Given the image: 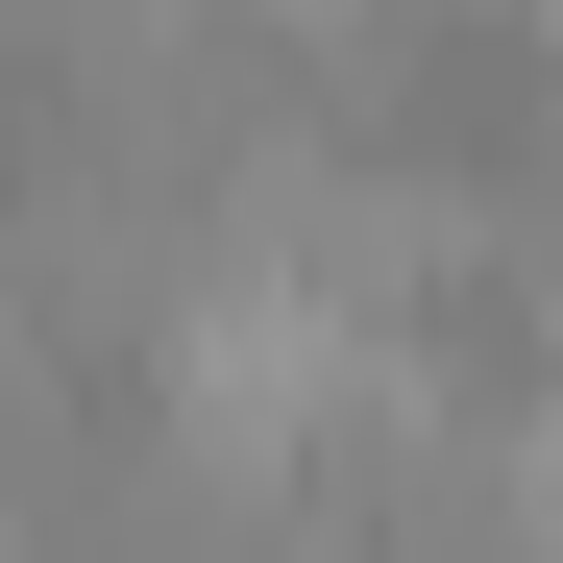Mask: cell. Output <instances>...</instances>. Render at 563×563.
<instances>
[{
  "instance_id": "6da1fadb",
  "label": "cell",
  "mask_w": 563,
  "mask_h": 563,
  "mask_svg": "<svg viewBox=\"0 0 563 563\" xmlns=\"http://www.w3.org/2000/svg\"><path fill=\"white\" fill-rule=\"evenodd\" d=\"M515 25H539V49H563V0H515Z\"/></svg>"
}]
</instances>
